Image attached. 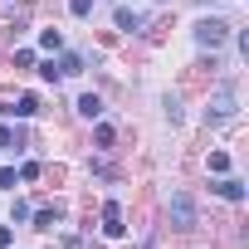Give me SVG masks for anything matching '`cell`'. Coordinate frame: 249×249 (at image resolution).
I'll return each mask as SVG.
<instances>
[{"instance_id": "1", "label": "cell", "mask_w": 249, "mask_h": 249, "mask_svg": "<svg viewBox=\"0 0 249 249\" xmlns=\"http://www.w3.org/2000/svg\"><path fill=\"white\" fill-rule=\"evenodd\" d=\"M225 39H230V25H225V20H200V25H196V44H200V49H220Z\"/></svg>"}, {"instance_id": "2", "label": "cell", "mask_w": 249, "mask_h": 249, "mask_svg": "<svg viewBox=\"0 0 249 249\" xmlns=\"http://www.w3.org/2000/svg\"><path fill=\"white\" fill-rule=\"evenodd\" d=\"M171 225H176V230H196V200H191L186 191L171 196Z\"/></svg>"}, {"instance_id": "3", "label": "cell", "mask_w": 249, "mask_h": 249, "mask_svg": "<svg viewBox=\"0 0 249 249\" xmlns=\"http://www.w3.org/2000/svg\"><path fill=\"white\" fill-rule=\"evenodd\" d=\"M225 117H234V88L225 83L215 98H210V107H205V122H225Z\"/></svg>"}, {"instance_id": "4", "label": "cell", "mask_w": 249, "mask_h": 249, "mask_svg": "<svg viewBox=\"0 0 249 249\" xmlns=\"http://www.w3.org/2000/svg\"><path fill=\"white\" fill-rule=\"evenodd\" d=\"M103 234H107V239H122V234H127V225H122V205H117V200L103 205Z\"/></svg>"}, {"instance_id": "5", "label": "cell", "mask_w": 249, "mask_h": 249, "mask_svg": "<svg viewBox=\"0 0 249 249\" xmlns=\"http://www.w3.org/2000/svg\"><path fill=\"white\" fill-rule=\"evenodd\" d=\"M78 112H83L88 122H98V117H103V98H98V93H83V98H78Z\"/></svg>"}, {"instance_id": "6", "label": "cell", "mask_w": 249, "mask_h": 249, "mask_svg": "<svg viewBox=\"0 0 249 249\" xmlns=\"http://www.w3.org/2000/svg\"><path fill=\"white\" fill-rule=\"evenodd\" d=\"M54 69H59V78H73V73H83V59H78V54H64Z\"/></svg>"}, {"instance_id": "7", "label": "cell", "mask_w": 249, "mask_h": 249, "mask_svg": "<svg viewBox=\"0 0 249 249\" xmlns=\"http://www.w3.org/2000/svg\"><path fill=\"white\" fill-rule=\"evenodd\" d=\"M215 191H220L225 200H244V181H234V176H225V181H220Z\"/></svg>"}, {"instance_id": "8", "label": "cell", "mask_w": 249, "mask_h": 249, "mask_svg": "<svg viewBox=\"0 0 249 249\" xmlns=\"http://www.w3.org/2000/svg\"><path fill=\"white\" fill-rule=\"evenodd\" d=\"M117 30H142V15L127 10V5H117Z\"/></svg>"}, {"instance_id": "9", "label": "cell", "mask_w": 249, "mask_h": 249, "mask_svg": "<svg viewBox=\"0 0 249 249\" xmlns=\"http://www.w3.org/2000/svg\"><path fill=\"white\" fill-rule=\"evenodd\" d=\"M10 112H15V117H35V112H39V98H30V93H25V98L10 107Z\"/></svg>"}, {"instance_id": "10", "label": "cell", "mask_w": 249, "mask_h": 249, "mask_svg": "<svg viewBox=\"0 0 249 249\" xmlns=\"http://www.w3.org/2000/svg\"><path fill=\"white\" fill-rule=\"evenodd\" d=\"M59 220H64V210H59V205H54V210H39V215H35V225H39V230H54Z\"/></svg>"}, {"instance_id": "11", "label": "cell", "mask_w": 249, "mask_h": 249, "mask_svg": "<svg viewBox=\"0 0 249 249\" xmlns=\"http://www.w3.org/2000/svg\"><path fill=\"white\" fill-rule=\"evenodd\" d=\"M39 44H44V49H64V35H59V30H39Z\"/></svg>"}, {"instance_id": "12", "label": "cell", "mask_w": 249, "mask_h": 249, "mask_svg": "<svg viewBox=\"0 0 249 249\" xmlns=\"http://www.w3.org/2000/svg\"><path fill=\"white\" fill-rule=\"evenodd\" d=\"M15 147H20V137H15L10 127H0V152H15Z\"/></svg>"}, {"instance_id": "13", "label": "cell", "mask_w": 249, "mask_h": 249, "mask_svg": "<svg viewBox=\"0 0 249 249\" xmlns=\"http://www.w3.org/2000/svg\"><path fill=\"white\" fill-rule=\"evenodd\" d=\"M210 171H220V176H225V171H230V157H225V152H210Z\"/></svg>"}, {"instance_id": "14", "label": "cell", "mask_w": 249, "mask_h": 249, "mask_svg": "<svg viewBox=\"0 0 249 249\" xmlns=\"http://www.w3.org/2000/svg\"><path fill=\"white\" fill-rule=\"evenodd\" d=\"M20 181H39V161H25L20 166Z\"/></svg>"}, {"instance_id": "15", "label": "cell", "mask_w": 249, "mask_h": 249, "mask_svg": "<svg viewBox=\"0 0 249 249\" xmlns=\"http://www.w3.org/2000/svg\"><path fill=\"white\" fill-rule=\"evenodd\" d=\"M69 10H73V15H88V10H93V0H69Z\"/></svg>"}, {"instance_id": "16", "label": "cell", "mask_w": 249, "mask_h": 249, "mask_svg": "<svg viewBox=\"0 0 249 249\" xmlns=\"http://www.w3.org/2000/svg\"><path fill=\"white\" fill-rule=\"evenodd\" d=\"M0 191H15V171H10V166L0 171Z\"/></svg>"}, {"instance_id": "17", "label": "cell", "mask_w": 249, "mask_h": 249, "mask_svg": "<svg viewBox=\"0 0 249 249\" xmlns=\"http://www.w3.org/2000/svg\"><path fill=\"white\" fill-rule=\"evenodd\" d=\"M10 244V225H0V249H5Z\"/></svg>"}]
</instances>
